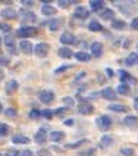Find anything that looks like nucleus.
Returning <instances> with one entry per match:
<instances>
[{"label":"nucleus","mask_w":138,"mask_h":156,"mask_svg":"<svg viewBox=\"0 0 138 156\" xmlns=\"http://www.w3.org/2000/svg\"><path fill=\"white\" fill-rule=\"evenodd\" d=\"M79 105H78V112L81 113V115H91V113L94 112V106L91 103H88L87 102V99H82V97H79Z\"/></svg>","instance_id":"nucleus-1"},{"label":"nucleus","mask_w":138,"mask_h":156,"mask_svg":"<svg viewBox=\"0 0 138 156\" xmlns=\"http://www.w3.org/2000/svg\"><path fill=\"white\" fill-rule=\"evenodd\" d=\"M19 18H21L22 24H28V27H31L29 24H34L35 21H37V16H35L31 10H26V9H22V10L19 12Z\"/></svg>","instance_id":"nucleus-2"},{"label":"nucleus","mask_w":138,"mask_h":156,"mask_svg":"<svg viewBox=\"0 0 138 156\" xmlns=\"http://www.w3.org/2000/svg\"><path fill=\"white\" fill-rule=\"evenodd\" d=\"M37 33H38V30L35 28V27H21L19 30L16 31V35L18 37H21V38H24V37H34V35H37Z\"/></svg>","instance_id":"nucleus-3"},{"label":"nucleus","mask_w":138,"mask_h":156,"mask_svg":"<svg viewBox=\"0 0 138 156\" xmlns=\"http://www.w3.org/2000/svg\"><path fill=\"white\" fill-rule=\"evenodd\" d=\"M95 124H97V127L102 131H107L110 128V125H112V119H110V116H107V115H102V116L97 118Z\"/></svg>","instance_id":"nucleus-4"},{"label":"nucleus","mask_w":138,"mask_h":156,"mask_svg":"<svg viewBox=\"0 0 138 156\" xmlns=\"http://www.w3.org/2000/svg\"><path fill=\"white\" fill-rule=\"evenodd\" d=\"M119 78H121V84H128V86L137 84V78L132 77L128 71H123V69L119 71Z\"/></svg>","instance_id":"nucleus-5"},{"label":"nucleus","mask_w":138,"mask_h":156,"mask_svg":"<svg viewBox=\"0 0 138 156\" xmlns=\"http://www.w3.org/2000/svg\"><path fill=\"white\" fill-rule=\"evenodd\" d=\"M38 99H40L44 105H49L54 100V93H53L52 90H41V91L38 93Z\"/></svg>","instance_id":"nucleus-6"},{"label":"nucleus","mask_w":138,"mask_h":156,"mask_svg":"<svg viewBox=\"0 0 138 156\" xmlns=\"http://www.w3.org/2000/svg\"><path fill=\"white\" fill-rule=\"evenodd\" d=\"M49 50H50V46L47 43H38L35 46L34 53H35V56H38V58H46Z\"/></svg>","instance_id":"nucleus-7"},{"label":"nucleus","mask_w":138,"mask_h":156,"mask_svg":"<svg viewBox=\"0 0 138 156\" xmlns=\"http://www.w3.org/2000/svg\"><path fill=\"white\" fill-rule=\"evenodd\" d=\"M100 96L103 97V99H106V100H115L118 96H116V91L113 90L112 87H106V88H103L102 90V93H100Z\"/></svg>","instance_id":"nucleus-8"},{"label":"nucleus","mask_w":138,"mask_h":156,"mask_svg":"<svg viewBox=\"0 0 138 156\" xmlns=\"http://www.w3.org/2000/svg\"><path fill=\"white\" fill-rule=\"evenodd\" d=\"M123 124L128 127V128H138V116H132V115H128L123 118Z\"/></svg>","instance_id":"nucleus-9"},{"label":"nucleus","mask_w":138,"mask_h":156,"mask_svg":"<svg viewBox=\"0 0 138 156\" xmlns=\"http://www.w3.org/2000/svg\"><path fill=\"white\" fill-rule=\"evenodd\" d=\"M91 55L94 58H100L103 55V44L100 43V41H94V43L91 44Z\"/></svg>","instance_id":"nucleus-10"},{"label":"nucleus","mask_w":138,"mask_h":156,"mask_svg":"<svg viewBox=\"0 0 138 156\" xmlns=\"http://www.w3.org/2000/svg\"><path fill=\"white\" fill-rule=\"evenodd\" d=\"M46 139H47V134H46V128H40V130L35 133L34 141L37 143V144H44V143H46Z\"/></svg>","instance_id":"nucleus-11"},{"label":"nucleus","mask_w":138,"mask_h":156,"mask_svg":"<svg viewBox=\"0 0 138 156\" xmlns=\"http://www.w3.org/2000/svg\"><path fill=\"white\" fill-rule=\"evenodd\" d=\"M74 15H75V18H79V19H87L90 16V10L84 8V6H78L75 9V12H74Z\"/></svg>","instance_id":"nucleus-12"},{"label":"nucleus","mask_w":138,"mask_h":156,"mask_svg":"<svg viewBox=\"0 0 138 156\" xmlns=\"http://www.w3.org/2000/svg\"><path fill=\"white\" fill-rule=\"evenodd\" d=\"M19 49L25 53V55H31V53L34 52L33 44H31V41H29V40H22V41L19 43Z\"/></svg>","instance_id":"nucleus-13"},{"label":"nucleus","mask_w":138,"mask_h":156,"mask_svg":"<svg viewBox=\"0 0 138 156\" xmlns=\"http://www.w3.org/2000/svg\"><path fill=\"white\" fill-rule=\"evenodd\" d=\"M90 8H91V10L93 12H102V10H104V2H102V0H91L90 2Z\"/></svg>","instance_id":"nucleus-14"},{"label":"nucleus","mask_w":138,"mask_h":156,"mask_svg":"<svg viewBox=\"0 0 138 156\" xmlns=\"http://www.w3.org/2000/svg\"><path fill=\"white\" fill-rule=\"evenodd\" d=\"M75 41H77V40H75V35L71 34V33H63V34L60 35L62 44H66V46H68V44H74Z\"/></svg>","instance_id":"nucleus-15"},{"label":"nucleus","mask_w":138,"mask_h":156,"mask_svg":"<svg viewBox=\"0 0 138 156\" xmlns=\"http://www.w3.org/2000/svg\"><path fill=\"white\" fill-rule=\"evenodd\" d=\"M16 10L12 8H5L2 10V16L5 18V19H15L16 18Z\"/></svg>","instance_id":"nucleus-16"},{"label":"nucleus","mask_w":138,"mask_h":156,"mask_svg":"<svg viewBox=\"0 0 138 156\" xmlns=\"http://www.w3.org/2000/svg\"><path fill=\"white\" fill-rule=\"evenodd\" d=\"M12 143H15V144H26V143H29V139L26 136H22V134H15L12 137Z\"/></svg>","instance_id":"nucleus-17"},{"label":"nucleus","mask_w":138,"mask_h":156,"mask_svg":"<svg viewBox=\"0 0 138 156\" xmlns=\"http://www.w3.org/2000/svg\"><path fill=\"white\" fill-rule=\"evenodd\" d=\"M3 43H5V46L8 47L10 52L15 53V40H13V37L5 35V37H3Z\"/></svg>","instance_id":"nucleus-18"},{"label":"nucleus","mask_w":138,"mask_h":156,"mask_svg":"<svg viewBox=\"0 0 138 156\" xmlns=\"http://www.w3.org/2000/svg\"><path fill=\"white\" fill-rule=\"evenodd\" d=\"M18 88H19V83L16 80H10L6 84V93H13V91H16Z\"/></svg>","instance_id":"nucleus-19"},{"label":"nucleus","mask_w":138,"mask_h":156,"mask_svg":"<svg viewBox=\"0 0 138 156\" xmlns=\"http://www.w3.org/2000/svg\"><path fill=\"white\" fill-rule=\"evenodd\" d=\"M63 139H65V133H63V131H52V133H50V140L54 141V143L62 141Z\"/></svg>","instance_id":"nucleus-20"},{"label":"nucleus","mask_w":138,"mask_h":156,"mask_svg":"<svg viewBox=\"0 0 138 156\" xmlns=\"http://www.w3.org/2000/svg\"><path fill=\"white\" fill-rule=\"evenodd\" d=\"M75 59L79 62H90L91 61V55H88L87 52H77L75 53Z\"/></svg>","instance_id":"nucleus-21"},{"label":"nucleus","mask_w":138,"mask_h":156,"mask_svg":"<svg viewBox=\"0 0 138 156\" xmlns=\"http://www.w3.org/2000/svg\"><path fill=\"white\" fill-rule=\"evenodd\" d=\"M57 55H59L60 58H65V59H69V58L75 56V55L72 53V50L68 49V47H62V49H59V50H57Z\"/></svg>","instance_id":"nucleus-22"},{"label":"nucleus","mask_w":138,"mask_h":156,"mask_svg":"<svg viewBox=\"0 0 138 156\" xmlns=\"http://www.w3.org/2000/svg\"><path fill=\"white\" fill-rule=\"evenodd\" d=\"M88 30L95 33V31H102V30H103V27H102V24H100L97 19H91V21H90V24H88Z\"/></svg>","instance_id":"nucleus-23"},{"label":"nucleus","mask_w":138,"mask_h":156,"mask_svg":"<svg viewBox=\"0 0 138 156\" xmlns=\"http://www.w3.org/2000/svg\"><path fill=\"white\" fill-rule=\"evenodd\" d=\"M125 63H126L128 66H132V65L138 63V53H129L128 58L125 59Z\"/></svg>","instance_id":"nucleus-24"},{"label":"nucleus","mask_w":138,"mask_h":156,"mask_svg":"<svg viewBox=\"0 0 138 156\" xmlns=\"http://www.w3.org/2000/svg\"><path fill=\"white\" fill-rule=\"evenodd\" d=\"M98 15H100V18H102V19L109 21V19H113V16H115V12H113L112 9H104V10H102Z\"/></svg>","instance_id":"nucleus-25"},{"label":"nucleus","mask_w":138,"mask_h":156,"mask_svg":"<svg viewBox=\"0 0 138 156\" xmlns=\"http://www.w3.org/2000/svg\"><path fill=\"white\" fill-rule=\"evenodd\" d=\"M41 13H43V15H47V16H50V15H54V13H56V9L53 8L52 5H44L43 6V9H41Z\"/></svg>","instance_id":"nucleus-26"},{"label":"nucleus","mask_w":138,"mask_h":156,"mask_svg":"<svg viewBox=\"0 0 138 156\" xmlns=\"http://www.w3.org/2000/svg\"><path fill=\"white\" fill-rule=\"evenodd\" d=\"M109 109L113 111V112H126L128 111V108L125 106V105H118V103H113L109 106Z\"/></svg>","instance_id":"nucleus-27"},{"label":"nucleus","mask_w":138,"mask_h":156,"mask_svg":"<svg viewBox=\"0 0 138 156\" xmlns=\"http://www.w3.org/2000/svg\"><path fill=\"white\" fill-rule=\"evenodd\" d=\"M125 21H122V19H113L112 21V28L113 30H123L125 28Z\"/></svg>","instance_id":"nucleus-28"},{"label":"nucleus","mask_w":138,"mask_h":156,"mask_svg":"<svg viewBox=\"0 0 138 156\" xmlns=\"http://www.w3.org/2000/svg\"><path fill=\"white\" fill-rule=\"evenodd\" d=\"M112 143H113V137H110V136H103V137H102V140H100L102 147H109Z\"/></svg>","instance_id":"nucleus-29"},{"label":"nucleus","mask_w":138,"mask_h":156,"mask_svg":"<svg viewBox=\"0 0 138 156\" xmlns=\"http://www.w3.org/2000/svg\"><path fill=\"white\" fill-rule=\"evenodd\" d=\"M129 86L128 84H119V87H118V93L122 96H128L129 94Z\"/></svg>","instance_id":"nucleus-30"},{"label":"nucleus","mask_w":138,"mask_h":156,"mask_svg":"<svg viewBox=\"0 0 138 156\" xmlns=\"http://www.w3.org/2000/svg\"><path fill=\"white\" fill-rule=\"evenodd\" d=\"M59 24H60V19H52V21L49 22L50 31H57V30H59Z\"/></svg>","instance_id":"nucleus-31"},{"label":"nucleus","mask_w":138,"mask_h":156,"mask_svg":"<svg viewBox=\"0 0 138 156\" xmlns=\"http://www.w3.org/2000/svg\"><path fill=\"white\" fill-rule=\"evenodd\" d=\"M9 131H10V127H9L8 124L3 122V124L0 125V134H2V137H6L9 134Z\"/></svg>","instance_id":"nucleus-32"},{"label":"nucleus","mask_w":138,"mask_h":156,"mask_svg":"<svg viewBox=\"0 0 138 156\" xmlns=\"http://www.w3.org/2000/svg\"><path fill=\"white\" fill-rule=\"evenodd\" d=\"M3 112H5L6 116H10V118H15V116L18 115V111L15 109V108H8V109H5Z\"/></svg>","instance_id":"nucleus-33"},{"label":"nucleus","mask_w":138,"mask_h":156,"mask_svg":"<svg viewBox=\"0 0 138 156\" xmlns=\"http://www.w3.org/2000/svg\"><path fill=\"white\" fill-rule=\"evenodd\" d=\"M134 149H131V147H122L121 149V155L123 156H134Z\"/></svg>","instance_id":"nucleus-34"},{"label":"nucleus","mask_w":138,"mask_h":156,"mask_svg":"<svg viewBox=\"0 0 138 156\" xmlns=\"http://www.w3.org/2000/svg\"><path fill=\"white\" fill-rule=\"evenodd\" d=\"M40 116H41V112L37 111V109H33V111L29 112V118H31V119H37V118H40Z\"/></svg>","instance_id":"nucleus-35"},{"label":"nucleus","mask_w":138,"mask_h":156,"mask_svg":"<svg viewBox=\"0 0 138 156\" xmlns=\"http://www.w3.org/2000/svg\"><path fill=\"white\" fill-rule=\"evenodd\" d=\"M84 143H88L85 140H81V141H77V143H72V144H66V147L68 149H75V147H79L81 144H84Z\"/></svg>","instance_id":"nucleus-36"},{"label":"nucleus","mask_w":138,"mask_h":156,"mask_svg":"<svg viewBox=\"0 0 138 156\" xmlns=\"http://www.w3.org/2000/svg\"><path fill=\"white\" fill-rule=\"evenodd\" d=\"M72 68V65H63V66H59L57 69H54V74L57 75V74H60V72H63V71H66V69H71Z\"/></svg>","instance_id":"nucleus-37"},{"label":"nucleus","mask_w":138,"mask_h":156,"mask_svg":"<svg viewBox=\"0 0 138 156\" xmlns=\"http://www.w3.org/2000/svg\"><path fill=\"white\" fill-rule=\"evenodd\" d=\"M95 153V149H88V150H84V152H79L78 155L81 156H93Z\"/></svg>","instance_id":"nucleus-38"},{"label":"nucleus","mask_w":138,"mask_h":156,"mask_svg":"<svg viewBox=\"0 0 138 156\" xmlns=\"http://www.w3.org/2000/svg\"><path fill=\"white\" fill-rule=\"evenodd\" d=\"M41 116H46V118H52L53 116V112L50 111V109H44V111H41Z\"/></svg>","instance_id":"nucleus-39"},{"label":"nucleus","mask_w":138,"mask_h":156,"mask_svg":"<svg viewBox=\"0 0 138 156\" xmlns=\"http://www.w3.org/2000/svg\"><path fill=\"white\" fill-rule=\"evenodd\" d=\"M0 28H2V33H3V34L10 31V25H8V24H2V25H0Z\"/></svg>","instance_id":"nucleus-40"},{"label":"nucleus","mask_w":138,"mask_h":156,"mask_svg":"<svg viewBox=\"0 0 138 156\" xmlns=\"http://www.w3.org/2000/svg\"><path fill=\"white\" fill-rule=\"evenodd\" d=\"M57 5H59V8H62V9H66V8H68V6H69V5H71V2H63V0H60V2H59Z\"/></svg>","instance_id":"nucleus-41"},{"label":"nucleus","mask_w":138,"mask_h":156,"mask_svg":"<svg viewBox=\"0 0 138 156\" xmlns=\"http://www.w3.org/2000/svg\"><path fill=\"white\" fill-rule=\"evenodd\" d=\"M63 103L65 105H68V106H74V100H72V99H71V97H65V99H63Z\"/></svg>","instance_id":"nucleus-42"},{"label":"nucleus","mask_w":138,"mask_h":156,"mask_svg":"<svg viewBox=\"0 0 138 156\" xmlns=\"http://www.w3.org/2000/svg\"><path fill=\"white\" fill-rule=\"evenodd\" d=\"M131 27H132V30H138V18H134V19H132Z\"/></svg>","instance_id":"nucleus-43"},{"label":"nucleus","mask_w":138,"mask_h":156,"mask_svg":"<svg viewBox=\"0 0 138 156\" xmlns=\"http://www.w3.org/2000/svg\"><path fill=\"white\" fill-rule=\"evenodd\" d=\"M2 156H21L19 152H6V153H2Z\"/></svg>","instance_id":"nucleus-44"},{"label":"nucleus","mask_w":138,"mask_h":156,"mask_svg":"<svg viewBox=\"0 0 138 156\" xmlns=\"http://www.w3.org/2000/svg\"><path fill=\"white\" fill-rule=\"evenodd\" d=\"M65 112H66V108H59V109H57L54 113H56V115H59V116H62Z\"/></svg>","instance_id":"nucleus-45"},{"label":"nucleus","mask_w":138,"mask_h":156,"mask_svg":"<svg viewBox=\"0 0 138 156\" xmlns=\"http://www.w3.org/2000/svg\"><path fill=\"white\" fill-rule=\"evenodd\" d=\"M21 156H33V152H31V150H22V152H21Z\"/></svg>","instance_id":"nucleus-46"},{"label":"nucleus","mask_w":138,"mask_h":156,"mask_svg":"<svg viewBox=\"0 0 138 156\" xmlns=\"http://www.w3.org/2000/svg\"><path fill=\"white\" fill-rule=\"evenodd\" d=\"M49 153H50L49 150H40L38 152V155H41V156H49Z\"/></svg>","instance_id":"nucleus-47"},{"label":"nucleus","mask_w":138,"mask_h":156,"mask_svg":"<svg viewBox=\"0 0 138 156\" xmlns=\"http://www.w3.org/2000/svg\"><path fill=\"white\" fill-rule=\"evenodd\" d=\"M22 5H24V6H33V5H34V2H26V0H22Z\"/></svg>","instance_id":"nucleus-48"},{"label":"nucleus","mask_w":138,"mask_h":156,"mask_svg":"<svg viewBox=\"0 0 138 156\" xmlns=\"http://www.w3.org/2000/svg\"><path fill=\"white\" fill-rule=\"evenodd\" d=\"M106 74H107V77H110V78L113 77V71L110 69V68H107V69H106Z\"/></svg>","instance_id":"nucleus-49"},{"label":"nucleus","mask_w":138,"mask_h":156,"mask_svg":"<svg viewBox=\"0 0 138 156\" xmlns=\"http://www.w3.org/2000/svg\"><path fill=\"white\" fill-rule=\"evenodd\" d=\"M5 65H8V59L5 56H2V66H5Z\"/></svg>","instance_id":"nucleus-50"},{"label":"nucleus","mask_w":138,"mask_h":156,"mask_svg":"<svg viewBox=\"0 0 138 156\" xmlns=\"http://www.w3.org/2000/svg\"><path fill=\"white\" fill-rule=\"evenodd\" d=\"M134 108H135V109L138 111V97L135 99V100H134Z\"/></svg>","instance_id":"nucleus-51"},{"label":"nucleus","mask_w":138,"mask_h":156,"mask_svg":"<svg viewBox=\"0 0 138 156\" xmlns=\"http://www.w3.org/2000/svg\"><path fill=\"white\" fill-rule=\"evenodd\" d=\"M65 124H66V125H72L74 121H72V119H68V121H65Z\"/></svg>","instance_id":"nucleus-52"}]
</instances>
